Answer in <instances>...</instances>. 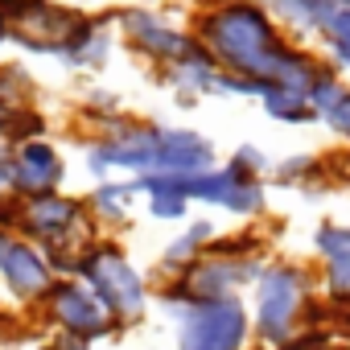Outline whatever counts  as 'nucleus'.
<instances>
[{
  "instance_id": "obj_1",
  "label": "nucleus",
  "mask_w": 350,
  "mask_h": 350,
  "mask_svg": "<svg viewBox=\"0 0 350 350\" xmlns=\"http://www.w3.org/2000/svg\"><path fill=\"white\" fill-rule=\"evenodd\" d=\"M190 33L227 75L272 83L284 91L309 95L334 70L317 50L288 38L256 0H198Z\"/></svg>"
},
{
  "instance_id": "obj_2",
  "label": "nucleus",
  "mask_w": 350,
  "mask_h": 350,
  "mask_svg": "<svg viewBox=\"0 0 350 350\" xmlns=\"http://www.w3.org/2000/svg\"><path fill=\"white\" fill-rule=\"evenodd\" d=\"M317 268L297 256H272L252 284V338L264 350H284L301 329H309V309L317 301Z\"/></svg>"
},
{
  "instance_id": "obj_3",
  "label": "nucleus",
  "mask_w": 350,
  "mask_h": 350,
  "mask_svg": "<svg viewBox=\"0 0 350 350\" xmlns=\"http://www.w3.org/2000/svg\"><path fill=\"white\" fill-rule=\"evenodd\" d=\"M79 124L87 128L83 140V169L91 173V182H107L116 173L140 178V173L157 169V152H161V120L148 116H87L79 111Z\"/></svg>"
},
{
  "instance_id": "obj_4",
  "label": "nucleus",
  "mask_w": 350,
  "mask_h": 350,
  "mask_svg": "<svg viewBox=\"0 0 350 350\" xmlns=\"http://www.w3.org/2000/svg\"><path fill=\"white\" fill-rule=\"evenodd\" d=\"M103 305L107 313L128 329L140 325L152 309V280L136 268V260L128 256V247L116 235H95L83 252H79V272H75Z\"/></svg>"
},
{
  "instance_id": "obj_5",
  "label": "nucleus",
  "mask_w": 350,
  "mask_h": 350,
  "mask_svg": "<svg viewBox=\"0 0 350 350\" xmlns=\"http://www.w3.org/2000/svg\"><path fill=\"white\" fill-rule=\"evenodd\" d=\"M33 325H42L46 334H58V338H75L91 350L103 346V342L124 338V325L107 313V305L79 276H58L54 280V288L33 309Z\"/></svg>"
},
{
  "instance_id": "obj_6",
  "label": "nucleus",
  "mask_w": 350,
  "mask_h": 350,
  "mask_svg": "<svg viewBox=\"0 0 350 350\" xmlns=\"http://www.w3.org/2000/svg\"><path fill=\"white\" fill-rule=\"evenodd\" d=\"M17 235L38 243L42 252H58V247H70V252H83L99 227L91 219V206H87V194H42V198H25L21 202V219H17Z\"/></svg>"
},
{
  "instance_id": "obj_7",
  "label": "nucleus",
  "mask_w": 350,
  "mask_h": 350,
  "mask_svg": "<svg viewBox=\"0 0 350 350\" xmlns=\"http://www.w3.org/2000/svg\"><path fill=\"white\" fill-rule=\"evenodd\" d=\"M0 13L9 21V46L33 58H58L87 17L83 5L66 0H0Z\"/></svg>"
},
{
  "instance_id": "obj_8",
  "label": "nucleus",
  "mask_w": 350,
  "mask_h": 350,
  "mask_svg": "<svg viewBox=\"0 0 350 350\" xmlns=\"http://www.w3.org/2000/svg\"><path fill=\"white\" fill-rule=\"evenodd\" d=\"M173 346L178 350H247L252 338V309L243 297H215L194 301L173 321Z\"/></svg>"
},
{
  "instance_id": "obj_9",
  "label": "nucleus",
  "mask_w": 350,
  "mask_h": 350,
  "mask_svg": "<svg viewBox=\"0 0 350 350\" xmlns=\"http://www.w3.org/2000/svg\"><path fill=\"white\" fill-rule=\"evenodd\" d=\"M116 17V33H120V46L148 62L152 75L173 66V62H182L190 50H194V33L190 25H178V21H169L161 9H148V5H120L111 9Z\"/></svg>"
},
{
  "instance_id": "obj_10",
  "label": "nucleus",
  "mask_w": 350,
  "mask_h": 350,
  "mask_svg": "<svg viewBox=\"0 0 350 350\" xmlns=\"http://www.w3.org/2000/svg\"><path fill=\"white\" fill-rule=\"evenodd\" d=\"M182 194L194 206L206 211H223L239 223H260L268 215V182L264 178H247V173L231 169L227 161H219L206 173H182Z\"/></svg>"
},
{
  "instance_id": "obj_11",
  "label": "nucleus",
  "mask_w": 350,
  "mask_h": 350,
  "mask_svg": "<svg viewBox=\"0 0 350 350\" xmlns=\"http://www.w3.org/2000/svg\"><path fill=\"white\" fill-rule=\"evenodd\" d=\"M66 152L50 136L5 148V194H13L17 202L66 190Z\"/></svg>"
},
{
  "instance_id": "obj_12",
  "label": "nucleus",
  "mask_w": 350,
  "mask_h": 350,
  "mask_svg": "<svg viewBox=\"0 0 350 350\" xmlns=\"http://www.w3.org/2000/svg\"><path fill=\"white\" fill-rule=\"evenodd\" d=\"M54 268L46 260V252L29 239H21L17 231H0V284L5 293L21 305V309H38L42 297L54 288Z\"/></svg>"
},
{
  "instance_id": "obj_13",
  "label": "nucleus",
  "mask_w": 350,
  "mask_h": 350,
  "mask_svg": "<svg viewBox=\"0 0 350 350\" xmlns=\"http://www.w3.org/2000/svg\"><path fill=\"white\" fill-rule=\"evenodd\" d=\"M272 256H219L206 252L186 276H178L194 301H215V297H243V288H252L264 272Z\"/></svg>"
},
{
  "instance_id": "obj_14",
  "label": "nucleus",
  "mask_w": 350,
  "mask_h": 350,
  "mask_svg": "<svg viewBox=\"0 0 350 350\" xmlns=\"http://www.w3.org/2000/svg\"><path fill=\"white\" fill-rule=\"evenodd\" d=\"M120 50V33H116V17L111 13H87L83 25L75 29V38L62 46V54L54 58L62 70L70 75H99L111 66Z\"/></svg>"
},
{
  "instance_id": "obj_15",
  "label": "nucleus",
  "mask_w": 350,
  "mask_h": 350,
  "mask_svg": "<svg viewBox=\"0 0 350 350\" xmlns=\"http://www.w3.org/2000/svg\"><path fill=\"white\" fill-rule=\"evenodd\" d=\"M219 165V148L211 136H202L198 128H182V124H165L161 128V152H157V169L165 173H206Z\"/></svg>"
},
{
  "instance_id": "obj_16",
  "label": "nucleus",
  "mask_w": 350,
  "mask_h": 350,
  "mask_svg": "<svg viewBox=\"0 0 350 350\" xmlns=\"http://www.w3.org/2000/svg\"><path fill=\"white\" fill-rule=\"evenodd\" d=\"M215 239H219V223H215L211 215H194L190 223H182L178 235L161 247V256H157V276H161V280L186 276V272L206 256V247H211Z\"/></svg>"
},
{
  "instance_id": "obj_17",
  "label": "nucleus",
  "mask_w": 350,
  "mask_h": 350,
  "mask_svg": "<svg viewBox=\"0 0 350 350\" xmlns=\"http://www.w3.org/2000/svg\"><path fill=\"white\" fill-rule=\"evenodd\" d=\"M260 9H268L272 17H276V25L288 33V38H297V42H317V33H321V25L334 17V9H338V0H256Z\"/></svg>"
},
{
  "instance_id": "obj_18",
  "label": "nucleus",
  "mask_w": 350,
  "mask_h": 350,
  "mask_svg": "<svg viewBox=\"0 0 350 350\" xmlns=\"http://www.w3.org/2000/svg\"><path fill=\"white\" fill-rule=\"evenodd\" d=\"M136 202H140V190H136V182H132V178H128V182H116V178H107V182H95V186L87 190L91 219H95V227H99L103 235L120 231V227L132 219Z\"/></svg>"
},
{
  "instance_id": "obj_19",
  "label": "nucleus",
  "mask_w": 350,
  "mask_h": 350,
  "mask_svg": "<svg viewBox=\"0 0 350 350\" xmlns=\"http://www.w3.org/2000/svg\"><path fill=\"white\" fill-rule=\"evenodd\" d=\"M272 182L276 186H288V190H309L317 194L321 182H334L329 178V157H317V152H288L272 165Z\"/></svg>"
},
{
  "instance_id": "obj_20",
  "label": "nucleus",
  "mask_w": 350,
  "mask_h": 350,
  "mask_svg": "<svg viewBox=\"0 0 350 350\" xmlns=\"http://www.w3.org/2000/svg\"><path fill=\"white\" fill-rule=\"evenodd\" d=\"M50 136V116L29 99V103H17L0 116V148H17V144H29V140H46Z\"/></svg>"
},
{
  "instance_id": "obj_21",
  "label": "nucleus",
  "mask_w": 350,
  "mask_h": 350,
  "mask_svg": "<svg viewBox=\"0 0 350 350\" xmlns=\"http://www.w3.org/2000/svg\"><path fill=\"white\" fill-rule=\"evenodd\" d=\"M260 107H264V116H268V120H276V124H284V128H309V124H321L317 107H313V103H309V95H301V91L268 87V91H264V99H260Z\"/></svg>"
},
{
  "instance_id": "obj_22",
  "label": "nucleus",
  "mask_w": 350,
  "mask_h": 350,
  "mask_svg": "<svg viewBox=\"0 0 350 350\" xmlns=\"http://www.w3.org/2000/svg\"><path fill=\"white\" fill-rule=\"evenodd\" d=\"M313 50H317L342 79L350 75V9H334V17L321 25Z\"/></svg>"
},
{
  "instance_id": "obj_23",
  "label": "nucleus",
  "mask_w": 350,
  "mask_h": 350,
  "mask_svg": "<svg viewBox=\"0 0 350 350\" xmlns=\"http://www.w3.org/2000/svg\"><path fill=\"white\" fill-rule=\"evenodd\" d=\"M33 99V75L21 62H0V116Z\"/></svg>"
},
{
  "instance_id": "obj_24",
  "label": "nucleus",
  "mask_w": 350,
  "mask_h": 350,
  "mask_svg": "<svg viewBox=\"0 0 350 350\" xmlns=\"http://www.w3.org/2000/svg\"><path fill=\"white\" fill-rule=\"evenodd\" d=\"M309 247H313V260H329V256H342L350 252V223H338V219H321L309 235Z\"/></svg>"
},
{
  "instance_id": "obj_25",
  "label": "nucleus",
  "mask_w": 350,
  "mask_h": 350,
  "mask_svg": "<svg viewBox=\"0 0 350 350\" xmlns=\"http://www.w3.org/2000/svg\"><path fill=\"white\" fill-rule=\"evenodd\" d=\"M144 215L152 223H190L194 202L186 194H152V198H144Z\"/></svg>"
},
{
  "instance_id": "obj_26",
  "label": "nucleus",
  "mask_w": 350,
  "mask_h": 350,
  "mask_svg": "<svg viewBox=\"0 0 350 350\" xmlns=\"http://www.w3.org/2000/svg\"><path fill=\"white\" fill-rule=\"evenodd\" d=\"M79 111H87V116H116V111H124V95L103 87V83H87Z\"/></svg>"
},
{
  "instance_id": "obj_27",
  "label": "nucleus",
  "mask_w": 350,
  "mask_h": 350,
  "mask_svg": "<svg viewBox=\"0 0 350 350\" xmlns=\"http://www.w3.org/2000/svg\"><path fill=\"white\" fill-rule=\"evenodd\" d=\"M227 165L231 169H239V173H247V178H268L272 173V161H268V152L260 148V144H239V148H231V157H227Z\"/></svg>"
},
{
  "instance_id": "obj_28",
  "label": "nucleus",
  "mask_w": 350,
  "mask_h": 350,
  "mask_svg": "<svg viewBox=\"0 0 350 350\" xmlns=\"http://www.w3.org/2000/svg\"><path fill=\"white\" fill-rule=\"evenodd\" d=\"M321 124H325V132H334L338 140L350 144V83H346V91L338 95V103L321 116Z\"/></svg>"
},
{
  "instance_id": "obj_29",
  "label": "nucleus",
  "mask_w": 350,
  "mask_h": 350,
  "mask_svg": "<svg viewBox=\"0 0 350 350\" xmlns=\"http://www.w3.org/2000/svg\"><path fill=\"white\" fill-rule=\"evenodd\" d=\"M33 350H91V346H83V342H75V338L46 334V338H38V346H33Z\"/></svg>"
},
{
  "instance_id": "obj_30",
  "label": "nucleus",
  "mask_w": 350,
  "mask_h": 350,
  "mask_svg": "<svg viewBox=\"0 0 350 350\" xmlns=\"http://www.w3.org/2000/svg\"><path fill=\"white\" fill-rule=\"evenodd\" d=\"M136 5H148V9H165V5H190V0H136ZM198 5V0H194Z\"/></svg>"
},
{
  "instance_id": "obj_31",
  "label": "nucleus",
  "mask_w": 350,
  "mask_h": 350,
  "mask_svg": "<svg viewBox=\"0 0 350 350\" xmlns=\"http://www.w3.org/2000/svg\"><path fill=\"white\" fill-rule=\"evenodd\" d=\"M9 46V21H5V13H0V50Z\"/></svg>"
},
{
  "instance_id": "obj_32",
  "label": "nucleus",
  "mask_w": 350,
  "mask_h": 350,
  "mask_svg": "<svg viewBox=\"0 0 350 350\" xmlns=\"http://www.w3.org/2000/svg\"><path fill=\"white\" fill-rule=\"evenodd\" d=\"M325 350H350V342H334V346H325Z\"/></svg>"
},
{
  "instance_id": "obj_33",
  "label": "nucleus",
  "mask_w": 350,
  "mask_h": 350,
  "mask_svg": "<svg viewBox=\"0 0 350 350\" xmlns=\"http://www.w3.org/2000/svg\"><path fill=\"white\" fill-rule=\"evenodd\" d=\"M338 9H350V0H338Z\"/></svg>"
},
{
  "instance_id": "obj_34",
  "label": "nucleus",
  "mask_w": 350,
  "mask_h": 350,
  "mask_svg": "<svg viewBox=\"0 0 350 350\" xmlns=\"http://www.w3.org/2000/svg\"><path fill=\"white\" fill-rule=\"evenodd\" d=\"M66 5H87V0H66Z\"/></svg>"
},
{
  "instance_id": "obj_35",
  "label": "nucleus",
  "mask_w": 350,
  "mask_h": 350,
  "mask_svg": "<svg viewBox=\"0 0 350 350\" xmlns=\"http://www.w3.org/2000/svg\"><path fill=\"white\" fill-rule=\"evenodd\" d=\"M0 350H5V346H0Z\"/></svg>"
}]
</instances>
